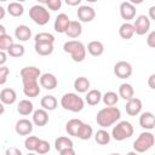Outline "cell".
<instances>
[{"label":"cell","instance_id":"1","mask_svg":"<svg viewBox=\"0 0 155 155\" xmlns=\"http://www.w3.org/2000/svg\"><path fill=\"white\" fill-rule=\"evenodd\" d=\"M120 117H121L120 109L113 105V107L102 108L96 115V121L102 128H108L113 126L116 121H119Z\"/></svg>","mask_w":155,"mask_h":155},{"label":"cell","instance_id":"2","mask_svg":"<svg viewBox=\"0 0 155 155\" xmlns=\"http://www.w3.org/2000/svg\"><path fill=\"white\" fill-rule=\"evenodd\" d=\"M63 51L65 53H69L71 59L74 62H78V63L82 62L86 57V47L79 40H69V41L64 42Z\"/></svg>","mask_w":155,"mask_h":155},{"label":"cell","instance_id":"3","mask_svg":"<svg viewBox=\"0 0 155 155\" xmlns=\"http://www.w3.org/2000/svg\"><path fill=\"white\" fill-rule=\"evenodd\" d=\"M61 105L64 110H69V111H73V113H79L84 109L85 102L78 93L68 92V93L62 96Z\"/></svg>","mask_w":155,"mask_h":155},{"label":"cell","instance_id":"4","mask_svg":"<svg viewBox=\"0 0 155 155\" xmlns=\"http://www.w3.org/2000/svg\"><path fill=\"white\" fill-rule=\"evenodd\" d=\"M154 143H155L154 134L150 131L145 130V132H142L138 136V138L133 142V149H134L136 153H139V154L145 153V151H148L149 149L153 148Z\"/></svg>","mask_w":155,"mask_h":155},{"label":"cell","instance_id":"5","mask_svg":"<svg viewBox=\"0 0 155 155\" xmlns=\"http://www.w3.org/2000/svg\"><path fill=\"white\" fill-rule=\"evenodd\" d=\"M133 131L134 130H133V126H132L131 122H128V121H120V122H117L113 127L110 136L115 140L121 142V140H125V139L130 138L133 134Z\"/></svg>","mask_w":155,"mask_h":155},{"label":"cell","instance_id":"6","mask_svg":"<svg viewBox=\"0 0 155 155\" xmlns=\"http://www.w3.org/2000/svg\"><path fill=\"white\" fill-rule=\"evenodd\" d=\"M29 17L33 19L34 23L39 25H45L48 23L51 16H50L48 10L44 7L42 5H34L29 10Z\"/></svg>","mask_w":155,"mask_h":155},{"label":"cell","instance_id":"7","mask_svg":"<svg viewBox=\"0 0 155 155\" xmlns=\"http://www.w3.org/2000/svg\"><path fill=\"white\" fill-rule=\"evenodd\" d=\"M133 29H134V34L137 35H144L149 31L150 29V19L148 16L145 15H140L136 18L134 23H133Z\"/></svg>","mask_w":155,"mask_h":155},{"label":"cell","instance_id":"8","mask_svg":"<svg viewBox=\"0 0 155 155\" xmlns=\"http://www.w3.org/2000/svg\"><path fill=\"white\" fill-rule=\"evenodd\" d=\"M132 65L126 61H119L114 65V74L119 79H128L132 75Z\"/></svg>","mask_w":155,"mask_h":155},{"label":"cell","instance_id":"9","mask_svg":"<svg viewBox=\"0 0 155 155\" xmlns=\"http://www.w3.org/2000/svg\"><path fill=\"white\" fill-rule=\"evenodd\" d=\"M78 18L80 22H84V23H88V22H92L96 17V11L93 7L91 6H87V5H81L79 8H78Z\"/></svg>","mask_w":155,"mask_h":155},{"label":"cell","instance_id":"10","mask_svg":"<svg viewBox=\"0 0 155 155\" xmlns=\"http://www.w3.org/2000/svg\"><path fill=\"white\" fill-rule=\"evenodd\" d=\"M119 10H120V16L126 22H128V21H131V19H133L136 17V12H137L136 5H133V4L128 2V1L121 2Z\"/></svg>","mask_w":155,"mask_h":155},{"label":"cell","instance_id":"11","mask_svg":"<svg viewBox=\"0 0 155 155\" xmlns=\"http://www.w3.org/2000/svg\"><path fill=\"white\" fill-rule=\"evenodd\" d=\"M40 86L38 84V80H29L23 81V93L29 98H35L40 94Z\"/></svg>","mask_w":155,"mask_h":155},{"label":"cell","instance_id":"12","mask_svg":"<svg viewBox=\"0 0 155 155\" xmlns=\"http://www.w3.org/2000/svg\"><path fill=\"white\" fill-rule=\"evenodd\" d=\"M142 108H143L142 101H140L139 98H136V97H132V98L127 99L126 105H125L126 113H127L128 115H131V116L138 115V114L142 111Z\"/></svg>","mask_w":155,"mask_h":155},{"label":"cell","instance_id":"13","mask_svg":"<svg viewBox=\"0 0 155 155\" xmlns=\"http://www.w3.org/2000/svg\"><path fill=\"white\" fill-rule=\"evenodd\" d=\"M33 125H34L33 121H30L28 119H21L16 122L15 131L19 136H28L33 132Z\"/></svg>","mask_w":155,"mask_h":155},{"label":"cell","instance_id":"14","mask_svg":"<svg viewBox=\"0 0 155 155\" xmlns=\"http://www.w3.org/2000/svg\"><path fill=\"white\" fill-rule=\"evenodd\" d=\"M39 81H40V86L44 87L45 90H54L58 85L57 78L51 73L41 74L39 78Z\"/></svg>","mask_w":155,"mask_h":155},{"label":"cell","instance_id":"15","mask_svg":"<svg viewBox=\"0 0 155 155\" xmlns=\"http://www.w3.org/2000/svg\"><path fill=\"white\" fill-rule=\"evenodd\" d=\"M139 125L147 131H151L155 127V116L151 111H144L139 116Z\"/></svg>","mask_w":155,"mask_h":155},{"label":"cell","instance_id":"16","mask_svg":"<svg viewBox=\"0 0 155 155\" xmlns=\"http://www.w3.org/2000/svg\"><path fill=\"white\" fill-rule=\"evenodd\" d=\"M33 124L35 125V126H39V127H42V126H45L47 122H48V113H47V110H45L44 108H41V109H36V110H34L33 113Z\"/></svg>","mask_w":155,"mask_h":155},{"label":"cell","instance_id":"17","mask_svg":"<svg viewBox=\"0 0 155 155\" xmlns=\"http://www.w3.org/2000/svg\"><path fill=\"white\" fill-rule=\"evenodd\" d=\"M69 23H70V18L68 17V15H65V13H59V15L56 17V19H54L53 28H54V30H56L57 33L63 34V33H65V30H67Z\"/></svg>","mask_w":155,"mask_h":155},{"label":"cell","instance_id":"18","mask_svg":"<svg viewBox=\"0 0 155 155\" xmlns=\"http://www.w3.org/2000/svg\"><path fill=\"white\" fill-rule=\"evenodd\" d=\"M41 75V71L36 67H24L21 70V78L22 82L23 81H29V80H38Z\"/></svg>","mask_w":155,"mask_h":155},{"label":"cell","instance_id":"19","mask_svg":"<svg viewBox=\"0 0 155 155\" xmlns=\"http://www.w3.org/2000/svg\"><path fill=\"white\" fill-rule=\"evenodd\" d=\"M17 99V93L13 88H10V87H6V88H2L1 92H0V101L5 104V105H11L16 102Z\"/></svg>","mask_w":155,"mask_h":155},{"label":"cell","instance_id":"20","mask_svg":"<svg viewBox=\"0 0 155 155\" xmlns=\"http://www.w3.org/2000/svg\"><path fill=\"white\" fill-rule=\"evenodd\" d=\"M67 36L71 38V39H75V38H79L81 34H82V25H81V22L79 21H70L65 33Z\"/></svg>","mask_w":155,"mask_h":155},{"label":"cell","instance_id":"21","mask_svg":"<svg viewBox=\"0 0 155 155\" xmlns=\"http://www.w3.org/2000/svg\"><path fill=\"white\" fill-rule=\"evenodd\" d=\"M15 36L19 41L25 42L31 38V29L25 24H21L15 29Z\"/></svg>","mask_w":155,"mask_h":155},{"label":"cell","instance_id":"22","mask_svg":"<svg viewBox=\"0 0 155 155\" xmlns=\"http://www.w3.org/2000/svg\"><path fill=\"white\" fill-rule=\"evenodd\" d=\"M81 125H82V121L80 119H70L65 124V131L69 136L78 137V133H79V130H80Z\"/></svg>","mask_w":155,"mask_h":155},{"label":"cell","instance_id":"23","mask_svg":"<svg viewBox=\"0 0 155 155\" xmlns=\"http://www.w3.org/2000/svg\"><path fill=\"white\" fill-rule=\"evenodd\" d=\"M87 51L91 56L93 57H99L103 54L104 52V45L98 41V40H93V41H90L88 45H87Z\"/></svg>","mask_w":155,"mask_h":155},{"label":"cell","instance_id":"24","mask_svg":"<svg viewBox=\"0 0 155 155\" xmlns=\"http://www.w3.org/2000/svg\"><path fill=\"white\" fill-rule=\"evenodd\" d=\"M35 52L40 56H50L53 52V44L52 42H35L34 45Z\"/></svg>","mask_w":155,"mask_h":155},{"label":"cell","instance_id":"25","mask_svg":"<svg viewBox=\"0 0 155 155\" xmlns=\"http://www.w3.org/2000/svg\"><path fill=\"white\" fill-rule=\"evenodd\" d=\"M40 104H41V107H42L45 110H47V111H52V110H54V109L57 108L58 102H57V99H56L54 96L46 94V96H44V97L41 98Z\"/></svg>","mask_w":155,"mask_h":155},{"label":"cell","instance_id":"26","mask_svg":"<svg viewBox=\"0 0 155 155\" xmlns=\"http://www.w3.org/2000/svg\"><path fill=\"white\" fill-rule=\"evenodd\" d=\"M74 88L78 93H86L90 90V81L85 76H79L74 81Z\"/></svg>","mask_w":155,"mask_h":155},{"label":"cell","instance_id":"27","mask_svg":"<svg viewBox=\"0 0 155 155\" xmlns=\"http://www.w3.org/2000/svg\"><path fill=\"white\" fill-rule=\"evenodd\" d=\"M17 111L23 116L30 115L34 111V105L29 99H22L17 105Z\"/></svg>","mask_w":155,"mask_h":155},{"label":"cell","instance_id":"28","mask_svg":"<svg viewBox=\"0 0 155 155\" xmlns=\"http://www.w3.org/2000/svg\"><path fill=\"white\" fill-rule=\"evenodd\" d=\"M119 35L125 39V40H130L133 35H134V29H133V24H131L130 22H125L120 25L119 28Z\"/></svg>","mask_w":155,"mask_h":155},{"label":"cell","instance_id":"29","mask_svg":"<svg viewBox=\"0 0 155 155\" xmlns=\"http://www.w3.org/2000/svg\"><path fill=\"white\" fill-rule=\"evenodd\" d=\"M73 147H74V145H73V140H71L70 138H68V137L62 136V137H58V138L54 140V149H56L58 153H61V151L64 150V149L73 148Z\"/></svg>","mask_w":155,"mask_h":155},{"label":"cell","instance_id":"30","mask_svg":"<svg viewBox=\"0 0 155 155\" xmlns=\"http://www.w3.org/2000/svg\"><path fill=\"white\" fill-rule=\"evenodd\" d=\"M85 99H86L87 104H90V105H97L102 101V93H101L99 90H96V88L88 90Z\"/></svg>","mask_w":155,"mask_h":155},{"label":"cell","instance_id":"31","mask_svg":"<svg viewBox=\"0 0 155 155\" xmlns=\"http://www.w3.org/2000/svg\"><path fill=\"white\" fill-rule=\"evenodd\" d=\"M110 139H111L110 133H109L107 130H104V128L98 130V131L96 132V134H94V140H96V143H98L99 145H107V144H109Z\"/></svg>","mask_w":155,"mask_h":155},{"label":"cell","instance_id":"32","mask_svg":"<svg viewBox=\"0 0 155 155\" xmlns=\"http://www.w3.org/2000/svg\"><path fill=\"white\" fill-rule=\"evenodd\" d=\"M134 96V90L131 84H121L119 86V97L127 101Z\"/></svg>","mask_w":155,"mask_h":155},{"label":"cell","instance_id":"33","mask_svg":"<svg viewBox=\"0 0 155 155\" xmlns=\"http://www.w3.org/2000/svg\"><path fill=\"white\" fill-rule=\"evenodd\" d=\"M7 12L12 16V17H21L23 13H24V7L21 2L18 1H13V2H10L8 6H7Z\"/></svg>","mask_w":155,"mask_h":155},{"label":"cell","instance_id":"34","mask_svg":"<svg viewBox=\"0 0 155 155\" xmlns=\"http://www.w3.org/2000/svg\"><path fill=\"white\" fill-rule=\"evenodd\" d=\"M93 136V128L91 125L88 124H85L82 122L80 130H79V133H78V138L81 139V140H88L91 137Z\"/></svg>","mask_w":155,"mask_h":155},{"label":"cell","instance_id":"35","mask_svg":"<svg viewBox=\"0 0 155 155\" xmlns=\"http://www.w3.org/2000/svg\"><path fill=\"white\" fill-rule=\"evenodd\" d=\"M102 101L107 107L116 105V103L119 102V94L114 91H108L104 94H102Z\"/></svg>","mask_w":155,"mask_h":155},{"label":"cell","instance_id":"36","mask_svg":"<svg viewBox=\"0 0 155 155\" xmlns=\"http://www.w3.org/2000/svg\"><path fill=\"white\" fill-rule=\"evenodd\" d=\"M24 52H25V48H24V46L23 45H21V44H12L8 48H7V54L10 56V57H13V58H19V57H22L23 54H24Z\"/></svg>","mask_w":155,"mask_h":155},{"label":"cell","instance_id":"37","mask_svg":"<svg viewBox=\"0 0 155 155\" xmlns=\"http://www.w3.org/2000/svg\"><path fill=\"white\" fill-rule=\"evenodd\" d=\"M39 140H40L39 137H35V136H28V137L25 138V140H24V148H25L28 151H35Z\"/></svg>","mask_w":155,"mask_h":155},{"label":"cell","instance_id":"38","mask_svg":"<svg viewBox=\"0 0 155 155\" xmlns=\"http://www.w3.org/2000/svg\"><path fill=\"white\" fill-rule=\"evenodd\" d=\"M34 40L35 42H54V36L51 34V33H47V31H42V33H39L34 36Z\"/></svg>","mask_w":155,"mask_h":155},{"label":"cell","instance_id":"39","mask_svg":"<svg viewBox=\"0 0 155 155\" xmlns=\"http://www.w3.org/2000/svg\"><path fill=\"white\" fill-rule=\"evenodd\" d=\"M13 44V39L7 35V34H4V35H0V50L1 51H7V48Z\"/></svg>","mask_w":155,"mask_h":155},{"label":"cell","instance_id":"40","mask_svg":"<svg viewBox=\"0 0 155 155\" xmlns=\"http://www.w3.org/2000/svg\"><path fill=\"white\" fill-rule=\"evenodd\" d=\"M50 149H51L50 143H48L47 140H45V139H40V140H39V143H38V145H36L35 153L41 154V155H42V154L48 153V151H50Z\"/></svg>","mask_w":155,"mask_h":155},{"label":"cell","instance_id":"41","mask_svg":"<svg viewBox=\"0 0 155 155\" xmlns=\"http://www.w3.org/2000/svg\"><path fill=\"white\" fill-rule=\"evenodd\" d=\"M8 74H10V69L6 65H1L0 67V86L6 84Z\"/></svg>","mask_w":155,"mask_h":155},{"label":"cell","instance_id":"42","mask_svg":"<svg viewBox=\"0 0 155 155\" xmlns=\"http://www.w3.org/2000/svg\"><path fill=\"white\" fill-rule=\"evenodd\" d=\"M46 6L51 11H58L62 7V0H47L46 1Z\"/></svg>","mask_w":155,"mask_h":155},{"label":"cell","instance_id":"43","mask_svg":"<svg viewBox=\"0 0 155 155\" xmlns=\"http://www.w3.org/2000/svg\"><path fill=\"white\" fill-rule=\"evenodd\" d=\"M147 45L149 47H151V48L155 47V31L154 30L150 31L149 35H148V38H147Z\"/></svg>","mask_w":155,"mask_h":155},{"label":"cell","instance_id":"44","mask_svg":"<svg viewBox=\"0 0 155 155\" xmlns=\"http://www.w3.org/2000/svg\"><path fill=\"white\" fill-rule=\"evenodd\" d=\"M5 153H6V155H22V151L19 149L15 148V147H11V148L6 149Z\"/></svg>","mask_w":155,"mask_h":155},{"label":"cell","instance_id":"45","mask_svg":"<svg viewBox=\"0 0 155 155\" xmlns=\"http://www.w3.org/2000/svg\"><path fill=\"white\" fill-rule=\"evenodd\" d=\"M148 85L151 90H155V74H151L148 79Z\"/></svg>","mask_w":155,"mask_h":155},{"label":"cell","instance_id":"46","mask_svg":"<svg viewBox=\"0 0 155 155\" xmlns=\"http://www.w3.org/2000/svg\"><path fill=\"white\" fill-rule=\"evenodd\" d=\"M7 61V53H5V51H1L0 50V67L4 65Z\"/></svg>","mask_w":155,"mask_h":155},{"label":"cell","instance_id":"47","mask_svg":"<svg viewBox=\"0 0 155 155\" xmlns=\"http://www.w3.org/2000/svg\"><path fill=\"white\" fill-rule=\"evenodd\" d=\"M59 154L61 155H74L75 154V150H74V148H68V149L62 150Z\"/></svg>","mask_w":155,"mask_h":155},{"label":"cell","instance_id":"48","mask_svg":"<svg viewBox=\"0 0 155 155\" xmlns=\"http://www.w3.org/2000/svg\"><path fill=\"white\" fill-rule=\"evenodd\" d=\"M64 1H65V4L69 5V6H78V5H80V2H81V0H64Z\"/></svg>","mask_w":155,"mask_h":155},{"label":"cell","instance_id":"49","mask_svg":"<svg viewBox=\"0 0 155 155\" xmlns=\"http://www.w3.org/2000/svg\"><path fill=\"white\" fill-rule=\"evenodd\" d=\"M154 10H155V6H151L149 8V19H155V15H154Z\"/></svg>","mask_w":155,"mask_h":155},{"label":"cell","instance_id":"50","mask_svg":"<svg viewBox=\"0 0 155 155\" xmlns=\"http://www.w3.org/2000/svg\"><path fill=\"white\" fill-rule=\"evenodd\" d=\"M5 15H6V10L2 6H0V19H2L5 17Z\"/></svg>","mask_w":155,"mask_h":155},{"label":"cell","instance_id":"51","mask_svg":"<svg viewBox=\"0 0 155 155\" xmlns=\"http://www.w3.org/2000/svg\"><path fill=\"white\" fill-rule=\"evenodd\" d=\"M5 113V104L0 101V115H2Z\"/></svg>","mask_w":155,"mask_h":155},{"label":"cell","instance_id":"52","mask_svg":"<svg viewBox=\"0 0 155 155\" xmlns=\"http://www.w3.org/2000/svg\"><path fill=\"white\" fill-rule=\"evenodd\" d=\"M144 0H128V2H131V4H133V5H139V4H142Z\"/></svg>","mask_w":155,"mask_h":155},{"label":"cell","instance_id":"53","mask_svg":"<svg viewBox=\"0 0 155 155\" xmlns=\"http://www.w3.org/2000/svg\"><path fill=\"white\" fill-rule=\"evenodd\" d=\"M4 34H6V28L2 24H0V35H4Z\"/></svg>","mask_w":155,"mask_h":155},{"label":"cell","instance_id":"54","mask_svg":"<svg viewBox=\"0 0 155 155\" xmlns=\"http://www.w3.org/2000/svg\"><path fill=\"white\" fill-rule=\"evenodd\" d=\"M36 1H38L39 4H46V1H47V0H36Z\"/></svg>","mask_w":155,"mask_h":155},{"label":"cell","instance_id":"55","mask_svg":"<svg viewBox=\"0 0 155 155\" xmlns=\"http://www.w3.org/2000/svg\"><path fill=\"white\" fill-rule=\"evenodd\" d=\"M87 2H91V4H93V2H97L98 0H86Z\"/></svg>","mask_w":155,"mask_h":155},{"label":"cell","instance_id":"56","mask_svg":"<svg viewBox=\"0 0 155 155\" xmlns=\"http://www.w3.org/2000/svg\"><path fill=\"white\" fill-rule=\"evenodd\" d=\"M18 2H23V1H27V0H17Z\"/></svg>","mask_w":155,"mask_h":155},{"label":"cell","instance_id":"57","mask_svg":"<svg viewBox=\"0 0 155 155\" xmlns=\"http://www.w3.org/2000/svg\"><path fill=\"white\" fill-rule=\"evenodd\" d=\"M0 1H1V2H5V1H7V0H0Z\"/></svg>","mask_w":155,"mask_h":155}]
</instances>
